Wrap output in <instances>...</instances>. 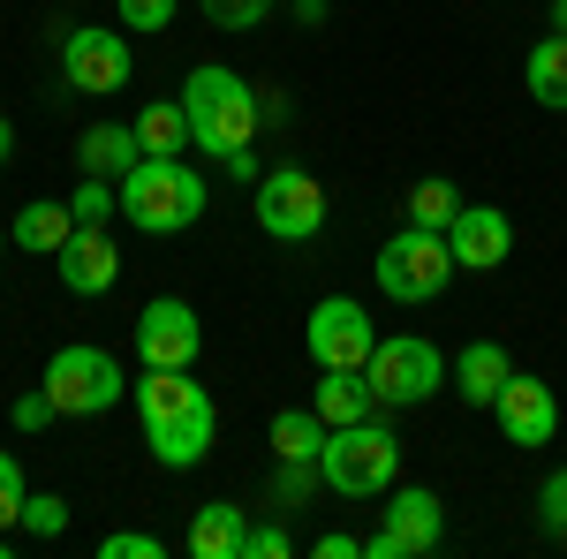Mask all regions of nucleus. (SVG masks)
Instances as JSON below:
<instances>
[{"label": "nucleus", "mask_w": 567, "mask_h": 559, "mask_svg": "<svg viewBox=\"0 0 567 559\" xmlns=\"http://www.w3.org/2000/svg\"><path fill=\"white\" fill-rule=\"evenodd\" d=\"M197 355H205L197 310H189L182 296L144 302V318H136V363H144V371H189Z\"/></svg>", "instance_id": "nucleus-11"}, {"label": "nucleus", "mask_w": 567, "mask_h": 559, "mask_svg": "<svg viewBox=\"0 0 567 559\" xmlns=\"http://www.w3.org/2000/svg\"><path fill=\"white\" fill-rule=\"evenodd\" d=\"M492 416H499V431H507V446H553V431H560V401H553V386L545 379H507L499 386V401H492Z\"/></svg>", "instance_id": "nucleus-13"}, {"label": "nucleus", "mask_w": 567, "mask_h": 559, "mask_svg": "<svg viewBox=\"0 0 567 559\" xmlns=\"http://www.w3.org/2000/svg\"><path fill=\"white\" fill-rule=\"evenodd\" d=\"M371 272H379L386 302H432V296H446V272H462V265H454V250H446V235L401 227V235H386V250H379Z\"/></svg>", "instance_id": "nucleus-6"}, {"label": "nucleus", "mask_w": 567, "mask_h": 559, "mask_svg": "<svg viewBox=\"0 0 567 559\" xmlns=\"http://www.w3.org/2000/svg\"><path fill=\"white\" fill-rule=\"evenodd\" d=\"M454 213H462V197H454V182H416L409 189V227H432V235H446L454 227Z\"/></svg>", "instance_id": "nucleus-24"}, {"label": "nucleus", "mask_w": 567, "mask_h": 559, "mask_svg": "<svg viewBox=\"0 0 567 559\" xmlns=\"http://www.w3.org/2000/svg\"><path fill=\"white\" fill-rule=\"evenodd\" d=\"M258 227L272 242H310L318 227H326V189H318V174L310 167H265L258 174Z\"/></svg>", "instance_id": "nucleus-9"}, {"label": "nucleus", "mask_w": 567, "mask_h": 559, "mask_svg": "<svg viewBox=\"0 0 567 559\" xmlns=\"http://www.w3.org/2000/svg\"><path fill=\"white\" fill-rule=\"evenodd\" d=\"M122 8V23H136V31H167L175 23V0H114Z\"/></svg>", "instance_id": "nucleus-31"}, {"label": "nucleus", "mask_w": 567, "mask_h": 559, "mask_svg": "<svg viewBox=\"0 0 567 559\" xmlns=\"http://www.w3.org/2000/svg\"><path fill=\"white\" fill-rule=\"evenodd\" d=\"M537 521H545V537H567V469L545 476V491H537Z\"/></svg>", "instance_id": "nucleus-29"}, {"label": "nucleus", "mask_w": 567, "mask_h": 559, "mask_svg": "<svg viewBox=\"0 0 567 559\" xmlns=\"http://www.w3.org/2000/svg\"><path fill=\"white\" fill-rule=\"evenodd\" d=\"M303 341H310V363H318V371H363L371 348H379V325H371V310L355 296H326L310 310Z\"/></svg>", "instance_id": "nucleus-10"}, {"label": "nucleus", "mask_w": 567, "mask_h": 559, "mask_svg": "<svg viewBox=\"0 0 567 559\" xmlns=\"http://www.w3.org/2000/svg\"><path fill=\"white\" fill-rule=\"evenodd\" d=\"M507 379H515V363H507V348H499V341H470L462 355H454V386H462L470 408H492Z\"/></svg>", "instance_id": "nucleus-16"}, {"label": "nucleus", "mask_w": 567, "mask_h": 559, "mask_svg": "<svg viewBox=\"0 0 567 559\" xmlns=\"http://www.w3.org/2000/svg\"><path fill=\"white\" fill-rule=\"evenodd\" d=\"M553 23H560V31H567V0H553Z\"/></svg>", "instance_id": "nucleus-37"}, {"label": "nucleus", "mask_w": 567, "mask_h": 559, "mask_svg": "<svg viewBox=\"0 0 567 559\" xmlns=\"http://www.w3.org/2000/svg\"><path fill=\"white\" fill-rule=\"evenodd\" d=\"M53 416H61V408H53V393H45V386H31V393L8 401V424H16V431H45Z\"/></svg>", "instance_id": "nucleus-27"}, {"label": "nucleus", "mask_w": 567, "mask_h": 559, "mask_svg": "<svg viewBox=\"0 0 567 559\" xmlns=\"http://www.w3.org/2000/svg\"><path fill=\"white\" fill-rule=\"evenodd\" d=\"M45 393H53V408L61 416H106L114 401H130V379H122V363L106 355V348H53V363H45Z\"/></svg>", "instance_id": "nucleus-5"}, {"label": "nucleus", "mask_w": 567, "mask_h": 559, "mask_svg": "<svg viewBox=\"0 0 567 559\" xmlns=\"http://www.w3.org/2000/svg\"><path fill=\"white\" fill-rule=\"evenodd\" d=\"M61 76L76 91H99V99L122 91L130 84V39H122V31H91V23L69 31V39H61Z\"/></svg>", "instance_id": "nucleus-12"}, {"label": "nucleus", "mask_w": 567, "mask_h": 559, "mask_svg": "<svg viewBox=\"0 0 567 559\" xmlns=\"http://www.w3.org/2000/svg\"><path fill=\"white\" fill-rule=\"evenodd\" d=\"M182 114H189V144H205L213 159H235L258 136V91L219 61H197L182 84Z\"/></svg>", "instance_id": "nucleus-2"}, {"label": "nucleus", "mask_w": 567, "mask_h": 559, "mask_svg": "<svg viewBox=\"0 0 567 559\" xmlns=\"http://www.w3.org/2000/svg\"><path fill=\"white\" fill-rule=\"evenodd\" d=\"M53 265H61V288H69V296H106V288L122 280V250H114L106 227H91V219H76V235L53 250Z\"/></svg>", "instance_id": "nucleus-15"}, {"label": "nucleus", "mask_w": 567, "mask_h": 559, "mask_svg": "<svg viewBox=\"0 0 567 559\" xmlns=\"http://www.w3.org/2000/svg\"><path fill=\"white\" fill-rule=\"evenodd\" d=\"M23 499H31V491H23L16 454H0V529H16V521H23Z\"/></svg>", "instance_id": "nucleus-30"}, {"label": "nucleus", "mask_w": 567, "mask_h": 559, "mask_svg": "<svg viewBox=\"0 0 567 559\" xmlns=\"http://www.w3.org/2000/svg\"><path fill=\"white\" fill-rule=\"evenodd\" d=\"M69 213L91 219V227H106V213H122V189H114V182H99V174H84V189L69 197Z\"/></svg>", "instance_id": "nucleus-25"}, {"label": "nucleus", "mask_w": 567, "mask_h": 559, "mask_svg": "<svg viewBox=\"0 0 567 559\" xmlns=\"http://www.w3.org/2000/svg\"><path fill=\"white\" fill-rule=\"evenodd\" d=\"M446 250H454L462 272H492V265H507V250H515V219L499 213V205H462L454 227H446Z\"/></svg>", "instance_id": "nucleus-14"}, {"label": "nucleus", "mask_w": 567, "mask_h": 559, "mask_svg": "<svg viewBox=\"0 0 567 559\" xmlns=\"http://www.w3.org/2000/svg\"><path fill=\"white\" fill-rule=\"evenodd\" d=\"M243 537H250V521H243V507H227V499L197 507V521H189V552L197 559H243Z\"/></svg>", "instance_id": "nucleus-19"}, {"label": "nucleus", "mask_w": 567, "mask_h": 559, "mask_svg": "<svg viewBox=\"0 0 567 559\" xmlns=\"http://www.w3.org/2000/svg\"><path fill=\"white\" fill-rule=\"evenodd\" d=\"M288 552H296V545H288V529H272V521L243 537V559H288Z\"/></svg>", "instance_id": "nucleus-33"}, {"label": "nucleus", "mask_w": 567, "mask_h": 559, "mask_svg": "<svg viewBox=\"0 0 567 559\" xmlns=\"http://www.w3.org/2000/svg\"><path fill=\"white\" fill-rule=\"evenodd\" d=\"M136 159H144V144H136V130H122V122H99V130H84V144H76V167L99 174V182H122Z\"/></svg>", "instance_id": "nucleus-18"}, {"label": "nucleus", "mask_w": 567, "mask_h": 559, "mask_svg": "<svg viewBox=\"0 0 567 559\" xmlns=\"http://www.w3.org/2000/svg\"><path fill=\"white\" fill-rule=\"evenodd\" d=\"M130 130H136V144H144V159H182V144H189V114H182V99H152Z\"/></svg>", "instance_id": "nucleus-21"}, {"label": "nucleus", "mask_w": 567, "mask_h": 559, "mask_svg": "<svg viewBox=\"0 0 567 559\" xmlns=\"http://www.w3.org/2000/svg\"><path fill=\"white\" fill-rule=\"evenodd\" d=\"M69 235H76V213H69V205H23L16 227H8V242H23V250H39V258H53Z\"/></svg>", "instance_id": "nucleus-23"}, {"label": "nucleus", "mask_w": 567, "mask_h": 559, "mask_svg": "<svg viewBox=\"0 0 567 559\" xmlns=\"http://www.w3.org/2000/svg\"><path fill=\"white\" fill-rule=\"evenodd\" d=\"M318 559H363V537H349V529H326V537H318Z\"/></svg>", "instance_id": "nucleus-34"}, {"label": "nucleus", "mask_w": 567, "mask_h": 559, "mask_svg": "<svg viewBox=\"0 0 567 559\" xmlns=\"http://www.w3.org/2000/svg\"><path fill=\"white\" fill-rule=\"evenodd\" d=\"M0 242H8V227H0Z\"/></svg>", "instance_id": "nucleus-38"}, {"label": "nucleus", "mask_w": 567, "mask_h": 559, "mask_svg": "<svg viewBox=\"0 0 567 559\" xmlns=\"http://www.w3.org/2000/svg\"><path fill=\"white\" fill-rule=\"evenodd\" d=\"M130 401H136V416H144V446H152L159 469H197L213 454L219 408L189 371H144V386H130Z\"/></svg>", "instance_id": "nucleus-1"}, {"label": "nucleus", "mask_w": 567, "mask_h": 559, "mask_svg": "<svg viewBox=\"0 0 567 559\" xmlns=\"http://www.w3.org/2000/svg\"><path fill=\"white\" fill-rule=\"evenodd\" d=\"M296 15H303V23H326V0H296Z\"/></svg>", "instance_id": "nucleus-35"}, {"label": "nucleus", "mask_w": 567, "mask_h": 559, "mask_svg": "<svg viewBox=\"0 0 567 559\" xmlns=\"http://www.w3.org/2000/svg\"><path fill=\"white\" fill-rule=\"evenodd\" d=\"M318 476H326L341 499H379V491H393V476H401V438H393L379 416L341 424L326 438V454H318Z\"/></svg>", "instance_id": "nucleus-4"}, {"label": "nucleus", "mask_w": 567, "mask_h": 559, "mask_svg": "<svg viewBox=\"0 0 567 559\" xmlns=\"http://www.w3.org/2000/svg\"><path fill=\"white\" fill-rule=\"evenodd\" d=\"M99 552L106 559H159V537H152V529H122V537H106Z\"/></svg>", "instance_id": "nucleus-32"}, {"label": "nucleus", "mask_w": 567, "mask_h": 559, "mask_svg": "<svg viewBox=\"0 0 567 559\" xmlns=\"http://www.w3.org/2000/svg\"><path fill=\"white\" fill-rule=\"evenodd\" d=\"M523 84H529V99H537V106L567 114V31H553V39H537V45H529Z\"/></svg>", "instance_id": "nucleus-20"}, {"label": "nucleus", "mask_w": 567, "mask_h": 559, "mask_svg": "<svg viewBox=\"0 0 567 559\" xmlns=\"http://www.w3.org/2000/svg\"><path fill=\"white\" fill-rule=\"evenodd\" d=\"M310 408L326 416V424H363V416H379V393L363 371H318V393H310Z\"/></svg>", "instance_id": "nucleus-17"}, {"label": "nucleus", "mask_w": 567, "mask_h": 559, "mask_svg": "<svg viewBox=\"0 0 567 559\" xmlns=\"http://www.w3.org/2000/svg\"><path fill=\"white\" fill-rule=\"evenodd\" d=\"M265 8L272 0H205V23L213 31H250V23H265Z\"/></svg>", "instance_id": "nucleus-26"}, {"label": "nucleus", "mask_w": 567, "mask_h": 559, "mask_svg": "<svg viewBox=\"0 0 567 559\" xmlns=\"http://www.w3.org/2000/svg\"><path fill=\"white\" fill-rule=\"evenodd\" d=\"M326 438H333V424H326L318 408H280V416H272V454H280V462H318Z\"/></svg>", "instance_id": "nucleus-22"}, {"label": "nucleus", "mask_w": 567, "mask_h": 559, "mask_svg": "<svg viewBox=\"0 0 567 559\" xmlns=\"http://www.w3.org/2000/svg\"><path fill=\"white\" fill-rule=\"evenodd\" d=\"M8 152H16V130H8V114H0V167H8Z\"/></svg>", "instance_id": "nucleus-36"}, {"label": "nucleus", "mask_w": 567, "mask_h": 559, "mask_svg": "<svg viewBox=\"0 0 567 559\" xmlns=\"http://www.w3.org/2000/svg\"><path fill=\"white\" fill-rule=\"evenodd\" d=\"M114 189H122V213H130L136 235H182V227L205 219V182L182 159H136Z\"/></svg>", "instance_id": "nucleus-3"}, {"label": "nucleus", "mask_w": 567, "mask_h": 559, "mask_svg": "<svg viewBox=\"0 0 567 559\" xmlns=\"http://www.w3.org/2000/svg\"><path fill=\"white\" fill-rule=\"evenodd\" d=\"M446 545V507H439V491L424 484H393L386 491V521L363 537V559H424Z\"/></svg>", "instance_id": "nucleus-7"}, {"label": "nucleus", "mask_w": 567, "mask_h": 559, "mask_svg": "<svg viewBox=\"0 0 567 559\" xmlns=\"http://www.w3.org/2000/svg\"><path fill=\"white\" fill-rule=\"evenodd\" d=\"M363 379H371V393H379V408H416V401H432V393H439L446 363H439V348H432V341H416V333H393V341L371 348Z\"/></svg>", "instance_id": "nucleus-8"}, {"label": "nucleus", "mask_w": 567, "mask_h": 559, "mask_svg": "<svg viewBox=\"0 0 567 559\" xmlns=\"http://www.w3.org/2000/svg\"><path fill=\"white\" fill-rule=\"evenodd\" d=\"M23 529H31V537H61V529H69V507H61L53 491H31V499H23Z\"/></svg>", "instance_id": "nucleus-28"}]
</instances>
